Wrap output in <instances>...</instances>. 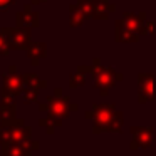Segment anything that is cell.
I'll use <instances>...</instances> for the list:
<instances>
[{"mask_svg": "<svg viewBox=\"0 0 156 156\" xmlns=\"http://www.w3.org/2000/svg\"><path fill=\"white\" fill-rule=\"evenodd\" d=\"M10 52V42H9V27L0 29V55H7Z\"/></svg>", "mask_w": 156, "mask_h": 156, "instance_id": "10", "label": "cell"}, {"mask_svg": "<svg viewBox=\"0 0 156 156\" xmlns=\"http://www.w3.org/2000/svg\"><path fill=\"white\" fill-rule=\"evenodd\" d=\"M39 148V143H22V144H10L2 148V156H30L34 149Z\"/></svg>", "mask_w": 156, "mask_h": 156, "instance_id": "7", "label": "cell"}, {"mask_svg": "<svg viewBox=\"0 0 156 156\" xmlns=\"http://www.w3.org/2000/svg\"><path fill=\"white\" fill-rule=\"evenodd\" d=\"M17 108H15V102H0V126L2 128H7L12 122L17 121Z\"/></svg>", "mask_w": 156, "mask_h": 156, "instance_id": "8", "label": "cell"}, {"mask_svg": "<svg viewBox=\"0 0 156 156\" xmlns=\"http://www.w3.org/2000/svg\"><path fill=\"white\" fill-rule=\"evenodd\" d=\"M32 131L27 124L24 122V119H17L15 122H12L7 128L0 126V141H2V148L10 144H22V143L30 141Z\"/></svg>", "mask_w": 156, "mask_h": 156, "instance_id": "2", "label": "cell"}, {"mask_svg": "<svg viewBox=\"0 0 156 156\" xmlns=\"http://www.w3.org/2000/svg\"><path fill=\"white\" fill-rule=\"evenodd\" d=\"M14 2H15V0H0V10H2V12L7 10V9L10 7Z\"/></svg>", "mask_w": 156, "mask_h": 156, "instance_id": "13", "label": "cell"}, {"mask_svg": "<svg viewBox=\"0 0 156 156\" xmlns=\"http://www.w3.org/2000/svg\"><path fill=\"white\" fill-rule=\"evenodd\" d=\"M9 42L10 49L27 51L30 47V30L24 27H9Z\"/></svg>", "mask_w": 156, "mask_h": 156, "instance_id": "4", "label": "cell"}, {"mask_svg": "<svg viewBox=\"0 0 156 156\" xmlns=\"http://www.w3.org/2000/svg\"><path fill=\"white\" fill-rule=\"evenodd\" d=\"M0 146H2V141H0Z\"/></svg>", "mask_w": 156, "mask_h": 156, "instance_id": "15", "label": "cell"}, {"mask_svg": "<svg viewBox=\"0 0 156 156\" xmlns=\"http://www.w3.org/2000/svg\"><path fill=\"white\" fill-rule=\"evenodd\" d=\"M86 14L81 10L79 7H76V5H72L71 7V25H79L82 20H84Z\"/></svg>", "mask_w": 156, "mask_h": 156, "instance_id": "11", "label": "cell"}, {"mask_svg": "<svg viewBox=\"0 0 156 156\" xmlns=\"http://www.w3.org/2000/svg\"><path fill=\"white\" fill-rule=\"evenodd\" d=\"M41 2H45V0H32V5H35V4H41Z\"/></svg>", "mask_w": 156, "mask_h": 156, "instance_id": "14", "label": "cell"}, {"mask_svg": "<svg viewBox=\"0 0 156 156\" xmlns=\"http://www.w3.org/2000/svg\"><path fill=\"white\" fill-rule=\"evenodd\" d=\"M82 82H84V77H82V76H72L71 77V87H77Z\"/></svg>", "mask_w": 156, "mask_h": 156, "instance_id": "12", "label": "cell"}, {"mask_svg": "<svg viewBox=\"0 0 156 156\" xmlns=\"http://www.w3.org/2000/svg\"><path fill=\"white\" fill-rule=\"evenodd\" d=\"M32 4L25 5L22 12H17L15 19H17V27L30 29V27H39V14L32 12Z\"/></svg>", "mask_w": 156, "mask_h": 156, "instance_id": "6", "label": "cell"}, {"mask_svg": "<svg viewBox=\"0 0 156 156\" xmlns=\"http://www.w3.org/2000/svg\"><path fill=\"white\" fill-rule=\"evenodd\" d=\"M45 52H47V47H45L44 42H39V44H30V47L27 49V54L29 57L32 59V64H39V61H41L42 57L45 55Z\"/></svg>", "mask_w": 156, "mask_h": 156, "instance_id": "9", "label": "cell"}, {"mask_svg": "<svg viewBox=\"0 0 156 156\" xmlns=\"http://www.w3.org/2000/svg\"><path fill=\"white\" fill-rule=\"evenodd\" d=\"M24 87H25V74L17 72V67L10 66L9 72L4 74V86L0 89L2 99L5 102H15V99L24 91Z\"/></svg>", "mask_w": 156, "mask_h": 156, "instance_id": "1", "label": "cell"}, {"mask_svg": "<svg viewBox=\"0 0 156 156\" xmlns=\"http://www.w3.org/2000/svg\"><path fill=\"white\" fill-rule=\"evenodd\" d=\"M45 87V81L39 79L35 74H25V87H24V101L34 102L39 96V91Z\"/></svg>", "mask_w": 156, "mask_h": 156, "instance_id": "5", "label": "cell"}, {"mask_svg": "<svg viewBox=\"0 0 156 156\" xmlns=\"http://www.w3.org/2000/svg\"><path fill=\"white\" fill-rule=\"evenodd\" d=\"M57 98H47V104H41V111H49V118H66L71 109H76V106H69L67 98H59L61 91L55 89Z\"/></svg>", "mask_w": 156, "mask_h": 156, "instance_id": "3", "label": "cell"}]
</instances>
